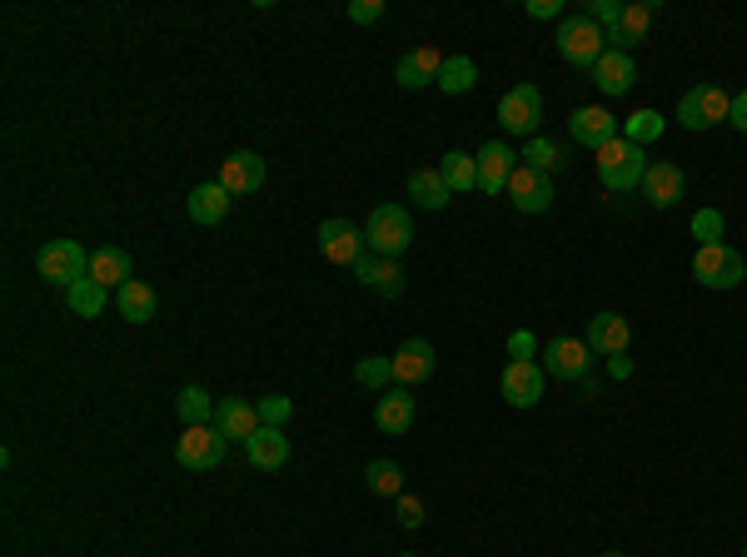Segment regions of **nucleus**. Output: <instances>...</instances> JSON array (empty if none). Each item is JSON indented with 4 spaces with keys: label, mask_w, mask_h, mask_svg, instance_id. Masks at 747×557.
Here are the masks:
<instances>
[{
    "label": "nucleus",
    "mask_w": 747,
    "mask_h": 557,
    "mask_svg": "<svg viewBox=\"0 0 747 557\" xmlns=\"http://www.w3.org/2000/svg\"><path fill=\"white\" fill-rule=\"evenodd\" d=\"M643 175H648V155H643V145H633V140H608V145L598 150V179L608 185L613 194H628V190H638L643 185Z\"/></svg>",
    "instance_id": "nucleus-1"
},
{
    "label": "nucleus",
    "mask_w": 747,
    "mask_h": 557,
    "mask_svg": "<svg viewBox=\"0 0 747 557\" xmlns=\"http://www.w3.org/2000/svg\"><path fill=\"white\" fill-rule=\"evenodd\" d=\"M364 239H369V254L399 259L414 245V220H408L404 204H379V210L364 220Z\"/></svg>",
    "instance_id": "nucleus-2"
},
{
    "label": "nucleus",
    "mask_w": 747,
    "mask_h": 557,
    "mask_svg": "<svg viewBox=\"0 0 747 557\" xmlns=\"http://www.w3.org/2000/svg\"><path fill=\"white\" fill-rule=\"evenodd\" d=\"M603 50H608V35H603V25L589 21V11L568 15V21L558 25V56H564L568 66L593 70L603 60Z\"/></svg>",
    "instance_id": "nucleus-3"
},
{
    "label": "nucleus",
    "mask_w": 747,
    "mask_h": 557,
    "mask_svg": "<svg viewBox=\"0 0 747 557\" xmlns=\"http://www.w3.org/2000/svg\"><path fill=\"white\" fill-rule=\"evenodd\" d=\"M692 278H698L702 289H737L747 278V264L733 245L718 239V245H702L698 254H692Z\"/></svg>",
    "instance_id": "nucleus-4"
},
{
    "label": "nucleus",
    "mask_w": 747,
    "mask_h": 557,
    "mask_svg": "<svg viewBox=\"0 0 747 557\" xmlns=\"http://www.w3.org/2000/svg\"><path fill=\"white\" fill-rule=\"evenodd\" d=\"M35 274L46 278V284H60V289H70L75 278L91 274V254H85L75 239H50V245L35 254Z\"/></svg>",
    "instance_id": "nucleus-5"
},
{
    "label": "nucleus",
    "mask_w": 747,
    "mask_h": 557,
    "mask_svg": "<svg viewBox=\"0 0 747 557\" xmlns=\"http://www.w3.org/2000/svg\"><path fill=\"white\" fill-rule=\"evenodd\" d=\"M538 120H544V95L538 85H513L503 90V100H498V125L519 140H538Z\"/></svg>",
    "instance_id": "nucleus-6"
},
{
    "label": "nucleus",
    "mask_w": 747,
    "mask_h": 557,
    "mask_svg": "<svg viewBox=\"0 0 747 557\" xmlns=\"http://www.w3.org/2000/svg\"><path fill=\"white\" fill-rule=\"evenodd\" d=\"M225 448H229V438L220 434L215 424H194V428H185L180 434L175 458H180V469L204 473V469H220V463H225Z\"/></svg>",
    "instance_id": "nucleus-7"
},
{
    "label": "nucleus",
    "mask_w": 747,
    "mask_h": 557,
    "mask_svg": "<svg viewBox=\"0 0 747 557\" xmlns=\"http://www.w3.org/2000/svg\"><path fill=\"white\" fill-rule=\"evenodd\" d=\"M727 110H733V95L718 85H692L688 95L678 100V125L683 130H713V125L727 120Z\"/></svg>",
    "instance_id": "nucleus-8"
},
{
    "label": "nucleus",
    "mask_w": 747,
    "mask_h": 557,
    "mask_svg": "<svg viewBox=\"0 0 747 557\" xmlns=\"http://www.w3.org/2000/svg\"><path fill=\"white\" fill-rule=\"evenodd\" d=\"M315 245H319V254H324L329 264L354 269L364 259V249H369V239H364V229L359 224H349V220H324L315 229Z\"/></svg>",
    "instance_id": "nucleus-9"
},
{
    "label": "nucleus",
    "mask_w": 747,
    "mask_h": 557,
    "mask_svg": "<svg viewBox=\"0 0 747 557\" xmlns=\"http://www.w3.org/2000/svg\"><path fill=\"white\" fill-rule=\"evenodd\" d=\"M544 364L538 358H509L503 364V379H498V393L509 399V408H533L544 399Z\"/></svg>",
    "instance_id": "nucleus-10"
},
{
    "label": "nucleus",
    "mask_w": 747,
    "mask_h": 557,
    "mask_svg": "<svg viewBox=\"0 0 747 557\" xmlns=\"http://www.w3.org/2000/svg\"><path fill=\"white\" fill-rule=\"evenodd\" d=\"M503 194L513 200L519 214H544L548 204H554V175H544V169H533V165H513Z\"/></svg>",
    "instance_id": "nucleus-11"
},
{
    "label": "nucleus",
    "mask_w": 747,
    "mask_h": 557,
    "mask_svg": "<svg viewBox=\"0 0 747 557\" xmlns=\"http://www.w3.org/2000/svg\"><path fill=\"white\" fill-rule=\"evenodd\" d=\"M593 348L583 339H548L544 344V374L548 379H564V383H578L589 379V364H593Z\"/></svg>",
    "instance_id": "nucleus-12"
},
{
    "label": "nucleus",
    "mask_w": 747,
    "mask_h": 557,
    "mask_svg": "<svg viewBox=\"0 0 747 557\" xmlns=\"http://www.w3.org/2000/svg\"><path fill=\"white\" fill-rule=\"evenodd\" d=\"M568 134H573L578 145H589L593 155H598L608 140H618V115L613 110H603V105H578L573 115H568Z\"/></svg>",
    "instance_id": "nucleus-13"
},
{
    "label": "nucleus",
    "mask_w": 747,
    "mask_h": 557,
    "mask_svg": "<svg viewBox=\"0 0 747 557\" xmlns=\"http://www.w3.org/2000/svg\"><path fill=\"white\" fill-rule=\"evenodd\" d=\"M643 200L653 204V210H673V204L683 200V190H688V175H683L673 159H648V175H643Z\"/></svg>",
    "instance_id": "nucleus-14"
},
{
    "label": "nucleus",
    "mask_w": 747,
    "mask_h": 557,
    "mask_svg": "<svg viewBox=\"0 0 747 557\" xmlns=\"http://www.w3.org/2000/svg\"><path fill=\"white\" fill-rule=\"evenodd\" d=\"M583 344L603 358H618V354H628V344H633V323L622 319V313L603 309L589 319V339H583Z\"/></svg>",
    "instance_id": "nucleus-15"
},
{
    "label": "nucleus",
    "mask_w": 747,
    "mask_h": 557,
    "mask_svg": "<svg viewBox=\"0 0 747 557\" xmlns=\"http://www.w3.org/2000/svg\"><path fill=\"white\" fill-rule=\"evenodd\" d=\"M389 364H394V383H399V389L424 383L434 374V344H429V339H404V344L389 354Z\"/></svg>",
    "instance_id": "nucleus-16"
},
{
    "label": "nucleus",
    "mask_w": 747,
    "mask_h": 557,
    "mask_svg": "<svg viewBox=\"0 0 747 557\" xmlns=\"http://www.w3.org/2000/svg\"><path fill=\"white\" fill-rule=\"evenodd\" d=\"M443 60H449V56H439L434 45H419V50H408V56H399L394 80H399V85H404V90L439 85V70H443Z\"/></svg>",
    "instance_id": "nucleus-17"
},
{
    "label": "nucleus",
    "mask_w": 747,
    "mask_h": 557,
    "mask_svg": "<svg viewBox=\"0 0 747 557\" xmlns=\"http://www.w3.org/2000/svg\"><path fill=\"white\" fill-rule=\"evenodd\" d=\"M474 159H478V190H484V194H503V190H509V175H513V159H519V155H513L503 140H488Z\"/></svg>",
    "instance_id": "nucleus-18"
},
{
    "label": "nucleus",
    "mask_w": 747,
    "mask_h": 557,
    "mask_svg": "<svg viewBox=\"0 0 747 557\" xmlns=\"http://www.w3.org/2000/svg\"><path fill=\"white\" fill-rule=\"evenodd\" d=\"M593 85L603 90V95H628V90L638 85V66L628 50H603V60L589 70Z\"/></svg>",
    "instance_id": "nucleus-19"
},
{
    "label": "nucleus",
    "mask_w": 747,
    "mask_h": 557,
    "mask_svg": "<svg viewBox=\"0 0 747 557\" xmlns=\"http://www.w3.org/2000/svg\"><path fill=\"white\" fill-rule=\"evenodd\" d=\"M220 185H225L229 194H254L264 185V159L254 155V150H235V155L220 165Z\"/></svg>",
    "instance_id": "nucleus-20"
},
{
    "label": "nucleus",
    "mask_w": 747,
    "mask_h": 557,
    "mask_svg": "<svg viewBox=\"0 0 747 557\" xmlns=\"http://www.w3.org/2000/svg\"><path fill=\"white\" fill-rule=\"evenodd\" d=\"M245 453H249V463H254L260 473H274V469H284V463H289V438H284V428L260 424V428H254V438L245 443Z\"/></svg>",
    "instance_id": "nucleus-21"
},
{
    "label": "nucleus",
    "mask_w": 747,
    "mask_h": 557,
    "mask_svg": "<svg viewBox=\"0 0 747 557\" xmlns=\"http://www.w3.org/2000/svg\"><path fill=\"white\" fill-rule=\"evenodd\" d=\"M215 428L229 438V443H249L254 428H260V408L245 399H220L215 403Z\"/></svg>",
    "instance_id": "nucleus-22"
},
{
    "label": "nucleus",
    "mask_w": 747,
    "mask_h": 557,
    "mask_svg": "<svg viewBox=\"0 0 747 557\" xmlns=\"http://www.w3.org/2000/svg\"><path fill=\"white\" fill-rule=\"evenodd\" d=\"M657 5H648V0H638V5H622V21L608 31V50H628L633 56V45L648 40V25H653Z\"/></svg>",
    "instance_id": "nucleus-23"
},
{
    "label": "nucleus",
    "mask_w": 747,
    "mask_h": 557,
    "mask_svg": "<svg viewBox=\"0 0 747 557\" xmlns=\"http://www.w3.org/2000/svg\"><path fill=\"white\" fill-rule=\"evenodd\" d=\"M185 210H190L194 224H204V229H210V224H220L229 214V190L220 185V179H210V185H194L190 200H185Z\"/></svg>",
    "instance_id": "nucleus-24"
},
{
    "label": "nucleus",
    "mask_w": 747,
    "mask_h": 557,
    "mask_svg": "<svg viewBox=\"0 0 747 557\" xmlns=\"http://www.w3.org/2000/svg\"><path fill=\"white\" fill-rule=\"evenodd\" d=\"M374 424H379V434H404L408 424H414V399H408V389H384L379 393V403H374Z\"/></svg>",
    "instance_id": "nucleus-25"
},
{
    "label": "nucleus",
    "mask_w": 747,
    "mask_h": 557,
    "mask_svg": "<svg viewBox=\"0 0 747 557\" xmlns=\"http://www.w3.org/2000/svg\"><path fill=\"white\" fill-rule=\"evenodd\" d=\"M354 278H364L369 289L389 294V299H399L404 294V269H399V259H379V254H364L359 264H354Z\"/></svg>",
    "instance_id": "nucleus-26"
},
{
    "label": "nucleus",
    "mask_w": 747,
    "mask_h": 557,
    "mask_svg": "<svg viewBox=\"0 0 747 557\" xmlns=\"http://www.w3.org/2000/svg\"><path fill=\"white\" fill-rule=\"evenodd\" d=\"M91 278L100 284V289H115L120 294L124 284H130V254L124 249H91Z\"/></svg>",
    "instance_id": "nucleus-27"
},
{
    "label": "nucleus",
    "mask_w": 747,
    "mask_h": 557,
    "mask_svg": "<svg viewBox=\"0 0 747 557\" xmlns=\"http://www.w3.org/2000/svg\"><path fill=\"white\" fill-rule=\"evenodd\" d=\"M155 309H159L155 289H150V284H140V278H130V284L115 294V313H120L124 323H150V319H155Z\"/></svg>",
    "instance_id": "nucleus-28"
},
{
    "label": "nucleus",
    "mask_w": 747,
    "mask_h": 557,
    "mask_svg": "<svg viewBox=\"0 0 747 557\" xmlns=\"http://www.w3.org/2000/svg\"><path fill=\"white\" fill-rule=\"evenodd\" d=\"M439 175H443V185H449V194L478 190V159L469 155V150H449V155L439 159Z\"/></svg>",
    "instance_id": "nucleus-29"
},
{
    "label": "nucleus",
    "mask_w": 747,
    "mask_h": 557,
    "mask_svg": "<svg viewBox=\"0 0 747 557\" xmlns=\"http://www.w3.org/2000/svg\"><path fill=\"white\" fill-rule=\"evenodd\" d=\"M408 200L419 204V210H443L449 204V185H443L439 169H414L408 175Z\"/></svg>",
    "instance_id": "nucleus-30"
},
{
    "label": "nucleus",
    "mask_w": 747,
    "mask_h": 557,
    "mask_svg": "<svg viewBox=\"0 0 747 557\" xmlns=\"http://www.w3.org/2000/svg\"><path fill=\"white\" fill-rule=\"evenodd\" d=\"M478 85V66L469 56H449L439 70V90L443 95H469V90Z\"/></svg>",
    "instance_id": "nucleus-31"
},
{
    "label": "nucleus",
    "mask_w": 747,
    "mask_h": 557,
    "mask_svg": "<svg viewBox=\"0 0 747 557\" xmlns=\"http://www.w3.org/2000/svg\"><path fill=\"white\" fill-rule=\"evenodd\" d=\"M364 483H369V493H379V498H399V493H404V469L389 463V458H374L369 469H364Z\"/></svg>",
    "instance_id": "nucleus-32"
},
{
    "label": "nucleus",
    "mask_w": 747,
    "mask_h": 557,
    "mask_svg": "<svg viewBox=\"0 0 747 557\" xmlns=\"http://www.w3.org/2000/svg\"><path fill=\"white\" fill-rule=\"evenodd\" d=\"M523 165L533 169H544V175H558V169L568 165V145H558V140H529V150H523Z\"/></svg>",
    "instance_id": "nucleus-33"
},
{
    "label": "nucleus",
    "mask_w": 747,
    "mask_h": 557,
    "mask_svg": "<svg viewBox=\"0 0 747 557\" xmlns=\"http://www.w3.org/2000/svg\"><path fill=\"white\" fill-rule=\"evenodd\" d=\"M175 408H180V418H185V428H194V424H215V403H210V393L204 389H180L175 393Z\"/></svg>",
    "instance_id": "nucleus-34"
},
{
    "label": "nucleus",
    "mask_w": 747,
    "mask_h": 557,
    "mask_svg": "<svg viewBox=\"0 0 747 557\" xmlns=\"http://www.w3.org/2000/svg\"><path fill=\"white\" fill-rule=\"evenodd\" d=\"M66 299H70V309H75L80 319H95V313L105 309V289H100V284H95L91 274H85V278H75V284H70V289H66Z\"/></svg>",
    "instance_id": "nucleus-35"
},
{
    "label": "nucleus",
    "mask_w": 747,
    "mask_h": 557,
    "mask_svg": "<svg viewBox=\"0 0 747 557\" xmlns=\"http://www.w3.org/2000/svg\"><path fill=\"white\" fill-rule=\"evenodd\" d=\"M663 130H668V120H663L657 110H633V115H628V125H622V140L648 145V140H657Z\"/></svg>",
    "instance_id": "nucleus-36"
},
{
    "label": "nucleus",
    "mask_w": 747,
    "mask_h": 557,
    "mask_svg": "<svg viewBox=\"0 0 747 557\" xmlns=\"http://www.w3.org/2000/svg\"><path fill=\"white\" fill-rule=\"evenodd\" d=\"M354 379L369 383V389H389V379H394V364H389V358H364V364L354 368Z\"/></svg>",
    "instance_id": "nucleus-37"
},
{
    "label": "nucleus",
    "mask_w": 747,
    "mask_h": 557,
    "mask_svg": "<svg viewBox=\"0 0 747 557\" xmlns=\"http://www.w3.org/2000/svg\"><path fill=\"white\" fill-rule=\"evenodd\" d=\"M254 408H260V424L284 428V418L295 413V403H289V399H280V393H270V399H264V403H254Z\"/></svg>",
    "instance_id": "nucleus-38"
},
{
    "label": "nucleus",
    "mask_w": 747,
    "mask_h": 557,
    "mask_svg": "<svg viewBox=\"0 0 747 557\" xmlns=\"http://www.w3.org/2000/svg\"><path fill=\"white\" fill-rule=\"evenodd\" d=\"M589 21L603 25V35H608L613 25L622 21V5H618V0H593V5H589Z\"/></svg>",
    "instance_id": "nucleus-39"
},
{
    "label": "nucleus",
    "mask_w": 747,
    "mask_h": 557,
    "mask_svg": "<svg viewBox=\"0 0 747 557\" xmlns=\"http://www.w3.org/2000/svg\"><path fill=\"white\" fill-rule=\"evenodd\" d=\"M692 235H698L702 245H718V235H723V214H718V210H702L698 220H692Z\"/></svg>",
    "instance_id": "nucleus-40"
},
{
    "label": "nucleus",
    "mask_w": 747,
    "mask_h": 557,
    "mask_svg": "<svg viewBox=\"0 0 747 557\" xmlns=\"http://www.w3.org/2000/svg\"><path fill=\"white\" fill-rule=\"evenodd\" d=\"M379 15H384V0H354V5H349V21L354 25H374Z\"/></svg>",
    "instance_id": "nucleus-41"
},
{
    "label": "nucleus",
    "mask_w": 747,
    "mask_h": 557,
    "mask_svg": "<svg viewBox=\"0 0 747 557\" xmlns=\"http://www.w3.org/2000/svg\"><path fill=\"white\" fill-rule=\"evenodd\" d=\"M399 523H404V528H419V523H424V502H419V498H404V493H399Z\"/></svg>",
    "instance_id": "nucleus-42"
},
{
    "label": "nucleus",
    "mask_w": 747,
    "mask_h": 557,
    "mask_svg": "<svg viewBox=\"0 0 747 557\" xmlns=\"http://www.w3.org/2000/svg\"><path fill=\"white\" fill-rule=\"evenodd\" d=\"M529 15L533 21H554V15H564V5L558 0H529Z\"/></svg>",
    "instance_id": "nucleus-43"
},
{
    "label": "nucleus",
    "mask_w": 747,
    "mask_h": 557,
    "mask_svg": "<svg viewBox=\"0 0 747 557\" xmlns=\"http://www.w3.org/2000/svg\"><path fill=\"white\" fill-rule=\"evenodd\" d=\"M727 125H737V130L747 134V90H743V95H733V110H727Z\"/></svg>",
    "instance_id": "nucleus-44"
},
{
    "label": "nucleus",
    "mask_w": 747,
    "mask_h": 557,
    "mask_svg": "<svg viewBox=\"0 0 747 557\" xmlns=\"http://www.w3.org/2000/svg\"><path fill=\"white\" fill-rule=\"evenodd\" d=\"M533 354V334H513V358H529Z\"/></svg>",
    "instance_id": "nucleus-45"
},
{
    "label": "nucleus",
    "mask_w": 747,
    "mask_h": 557,
    "mask_svg": "<svg viewBox=\"0 0 747 557\" xmlns=\"http://www.w3.org/2000/svg\"><path fill=\"white\" fill-rule=\"evenodd\" d=\"M603 557H628V553H603Z\"/></svg>",
    "instance_id": "nucleus-46"
},
{
    "label": "nucleus",
    "mask_w": 747,
    "mask_h": 557,
    "mask_svg": "<svg viewBox=\"0 0 747 557\" xmlns=\"http://www.w3.org/2000/svg\"><path fill=\"white\" fill-rule=\"evenodd\" d=\"M399 557H419V553H399Z\"/></svg>",
    "instance_id": "nucleus-47"
},
{
    "label": "nucleus",
    "mask_w": 747,
    "mask_h": 557,
    "mask_svg": "<svg viewBox=\"0 0 747 557\" xmlns=\"http://www.w3.org/2000/svg\"><path fill=\"white\" fill-rule=\"evenodd\" d=\"M743 557H747V543H743Z\"/></svg>",
    "instance_id": "nucleus-48"
}]
</instances>
